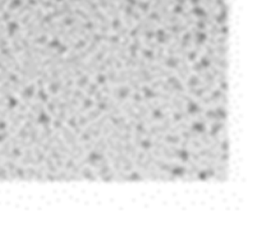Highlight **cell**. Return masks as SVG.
<instances>
[{
  "mask_svg": "<svg viewBox=\"0 0 262 227\" xmlns=\"http://www.w3.org/2000/svg\"><path fill=\"white\" fill-rule=\"evenodd\" d=\"M190 130L194 132L196 134H203L206 132V126H205V124L201 121V120H196V121H193L192 125H190Z\"/></svg>",
  "mask_w": 262,
  "mask_h": 227,
  "instance_id": "obj_1",
  "label": "cell"
},
{
  "mask_svg": "<svg viewBox=\"0 0 262 227\" xmlns=\"http://www.w3.org/2000/svg\"><path fill=\"white\" fill-rule=\"evenodd\" d=\"M170 174L173 175L174 177H180L183 175L187 174V168L184 166H175V167H170Z\"/></svg>",
  "mask_w": 262,
  "mask_h": 227,
  "instance_id": "obj_2",
  "label": "cell"
},
{
  "mask_svg": "<svg viewBox=\"0 0 262 227\" xmlns=\"http://www.w3.org/2000/svg\"><path fill=\"white\" fill-rule=\"evenodd\" d=\"M127 179H128V180H130V181H137V180H141L142 177H141V175L138 174L137 171H133L130 175H128V176H127Z\"/></svg>",
  "mask_w": 262,
  "mask_h": 227,
  "instance_id": "obj_4",
  "label": "cell"
},
{
  "mask_svg": "<svg viewBox=\"0 0 262 227\" xmlns=\"http://www.w3.org/2000/svg\"><path fill=\"white\" fill-rule=\"evenodd\" d=\"M129 93H130V89L128 88V87H120V88L118 89V98L125 100V98L129 96Z\"/></svg>",
  "mask_w": 262,
  "mask_h": 227,
  "instance_id": "obj_3",
  "label": "cell"
}]
</instances>
